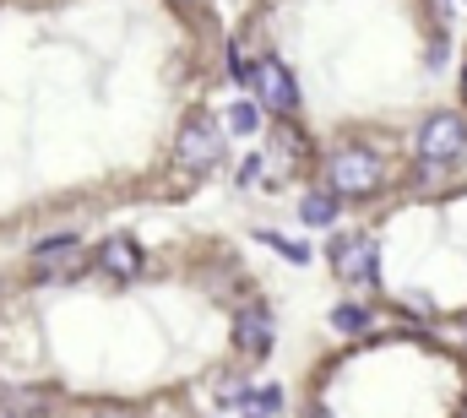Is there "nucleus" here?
Listing matches in <instances>:
<instances>
[{"label": "nucleus", "mask_w": 467, "mask_h": 418, "mask_svg": "<svg viewBox=\"0 0 467 418\" xmlns=\"http://www.w3.org/2000/svg\"><path fill=\"white\" fill-rule=\"evenodd\" d=\"M99 266H104L109 277H136V272H141V245H136V239H125V234L104 239V250H99Z\"/></svg>", "instance_id": "obj_8"}, {"label": "nucleus", "mask_w": 467, "mask_h": 418, "mask_svg": "<svg viewBox=\"0 0 467 418\" xmlns=\"http://www.w3.org/2000/svg\"><path fill=\"white\" fill-rule=\"evenodd\" d=\"M234 342H239L244 353L261 359V353L272 348V315L261 310V305H255V310H239V320H234Z\"/></svg>", "instance_id": "obj_7"}, {"label": "nucleus", "mask_w": 467, "mask_h": 418, "mask_svg": "<svg viewBox=\"0 0 467 418\" xmlns=\"http://www.w3.org/2000/svg\"><path fill=\"white\" fill-rule=\"evenodd\" d=\"M386 185V163L369 152V147H337L327 158V191L343 202V196H375Z\"/></svg>", "instance_id": "obj_2"}, {"label": "nucleus", "mask_w": 467, "mask_h": 418, "mask_svg": "<svg viewBox=\"0 0 467 418\" xmlns=\"http://www.w3.org/2000/svg\"><path fill=\"white\" fill-rule=\"evenodd\" d=\"M255 180H261V163H255V158H250V163H244V169H239V185H255Z\"/></svg>", "instance_id": "obj_13"}, {"label": "nucleus", "mask_w": 467, "mask_h": 418, "mask_svg": "<svg viewBox=\"0 0 467 418\" xmlns=\"http://www.w3.org/2000/svg\"><path fill=\"white\" fill-rule=\"evenodd\" d=\"M93 418H136V408H119V402H104V408H93Z\"/></svg>", "instance_id": "obj_12"}, {"label": "nucleus", "mask_w": 467, "mask_h": 418, "mask_svg": "<svg viewBox=\"0 0 467 418\" xmlns=\"http://www.w3.org/2000/svg\"><path fill=\"white\" fill-rule=\"evenodd\" d=\"M88 266V245L77 239V234H60V239H44L38 250H33V272H44L49 283H66V277H77Z\"/></svg>", "instance_id": "obj_4"}, {"label": "nucleus", "mask_w": 467, "mask_h": 418, "mask_svg": "<svg viewBox=\"0 0 467 418\" xmlns=\"http://www.w3.org/2000/svg\"><path fill=\"white\" fill-rule=\"evenodd\" d=\"M462 93H467V71H462Z\"/></svg>", "instance_id": "obj_14"}, {"label": "nucleus", "mask_w": 467, "mask_h": 418, "mask_svg": "<svg viewBox=\"0 0 467 418\" xmlns=\"http://www.w3.org/2000/svg\"><path fill=\"white\" fill-rule=\"evenodd\" d=\"M327 256L343 283H375V239L369 234H337Z\"/></svg>", "instance_id": "obj_5"}, {"label": "nucleus", "mask_w": 467, "mask_h": 418, "mask_svg": "<svg viewBox=\"0 0 467 418\" xmlns=\"http://www.w3.org/2000/svg\"><path fill=\"white\" fill-rule=\"evenodd\" d=\"M299 217H305V223H316V228H327V223L337 217V196H332V191L305 196V202H299Z\"/></svg>", "instance_id": "obj_9"}, {"label": "nucleus", "mask_w": 467, "mask_h": 418, "mask_svg": "<svg viewBox=\"0 0 467 418\" xmlns=\"http://www.w3.org/2000/svg\"><path fill=\"white\" fill-rule=\"evenodd\" d=\"M218 158H223V131L207 114H191L174 136V163L185 174H207V169H218Z\"/></svg>", "instance_id": "obj_3"}, {"label": "nucleus", "mask_w": 467, "mask_h": 418, "mask_svg": "<svg viewBox=\"0 0 467 418\" xmlns=\"http://www.w3.org/2000/svg\"><path fill=\"white\" fill-rule=\"evenodd\" d=\"M413 152H419L424 169H451V163H462L467 158V120L457 109H435V114L419 125Z\"/></svg>", "instance_id": "obj_1"}, {"label": "nucleus", "mask_w": 467, "mask_h": 418, "mask_svg": "<svg viewBox=\"0 0 467 418\" xmlns=\"http://www.w3.org/2000/svg\"><path fill=\"white\" fill-rule=\"evenodd\" d=\"M255 104L272 109V114H294L299 109V82L288 77L283 60H261L255 66Z\"/></svg>", "instance_id": "obj_6"}, {"label": "nucleus", "mask_w": 467, "mask_h": 418, "mask_svg": "<svg viewBox=\"0 0 467 418\" xmlns=\"http://www.w3.org/2000/svg\"><path fill=\"white\" fill-rule=\"evenodd\" d=\"M332 326H337L343 337H364V331H369V310H364V305H337V310H332Z\"/></svg>", "instance_id": "obj_10"}, {"label": "nucleus", "mask_w": 467, "mask_h": 418, "mask_svg": "<svg viewBox=\"0 0 467 418\" xmlns=\"http://www.w3.org/2000/svg\"><path fill=\"white\" fill-rule=\"evenodd\" d=\"M255 125H261V109H255V104H234V109H229V131L250 136Z\"/></svg>", "instance_id": "obj_11"}]
</instances>
